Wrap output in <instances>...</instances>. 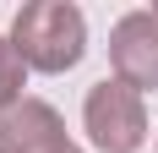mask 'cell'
Returning a JSON list of instances; mask_svg holds the SVG:
<instances>
[{
  "instance_id": "1",
  "label": "cell",
  "mask_w": 158,
  "mask_h": 153,
  "mask_svg": "<svg viewBox=\"0 0 158 153\" xmlns=\"http://www.w3.org/2000/svg\"><path fill=\"white\" fill-rule=\"evenodd\" d=\"M11 44L27 60V71L60 76L87 55V16L71 0H33L11 22Z\"/></svg>"
},
{
  "instance_id": "2",
  "label": "cell",
  "mask_w": 158,
  "mask_h": 153,
  "mask_svg": "<svg viewBox=\"0 0 158 153\" xmlns=\"http://www.w3.org/2000/svg\"><path fill=\"white\" fill-rule=\"evenodd\" d=\"M82 126H87L98 153H136L147 142V104H142V93L131 82L104 76L82 98Z\"/></svg>"
},
{
  "instance_id": "3",
  "label": "cell",
  "mask_w": 158,
  "mask_h": 153,
  "mask_svg": "<svg viewBox=\"0 0 158 153\" xmlns=\"http://www.w3.org/2000/svg\"><path fill=\"white\" fill-rule=\"evenodd\" d=\"M109 66L136 93H158V11H126L109 28Z\"/></svg>"
},
{
  "instance_id": "4",
  "label": "cell",
  "mask_w": 158,
  "mask_h": 153,
  "mask_svg": "<svg viewBox=\"0 0 158 153\" xmlns=\"http://www.w3.org/2000/svg\"><path fill=\"white\" fill-rule=\"evenodd\" d=\"M77 142L65 137V120L49 98H22L0 109V153H71Z\"/></svg>"
},
{
  "instance_id": "5",
  "label": "cell",
  "mask_w": 158,
  "mask_h": 153,
  "mask_svg": "<svg viewBox=\"0 0 158 153\" xmlns=\"http://www.w3.org/2000/svg\"><path fill=\"white\" fill-rule=\"evenodd\" d=\"M27 60L16 55V44L11 38H0V109H11V104H22L27 98Z\"/></svg>"
},
{
  "instance_id": "6",
  "label": "cell",
  "mask_w": 158,
  "mask_h": 153,
  "mask_svg": "<svg viewBox=\"0 0 158 153\" xmlns=\"http://www.w3.org/2000/svg\"><path fill=\"white\" fill-rule=\"evenodd\" d=\"M153 11H158V0H153Z\"/></svg>"
},
{
  "instance_id": "7",
  "label": "cell",
  "mask_w": 158,
  "mask_h": 153,
  "mask_svg": "<svg viewBox=\"0 0 158 153\" xmlns=\"http://www.w3.org/2000/svg\"><path fill=\"white\" fill-rule=\"evenodd\" d=\"M71 153H82V148H71Z\"/></svg>"
}]
</instances>
